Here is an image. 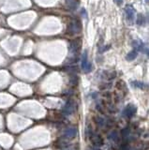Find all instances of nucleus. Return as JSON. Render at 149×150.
<instances>
[{
  "mask_svg": "<svg viewBox=\"0 0 149 150\" xmlns=\"http://www.w3.org/2000/svg\"><path fill=\"white\" fill-rule=\"evenodd\" d=\"M133 46L135 47V49L137 51H141V52H145L147 54V48L144 46V43L142 42L141 41H133Z\"/></svg>",
  "mask_w": 149,
  "mask_h": 150,
  "instance_id": "20e7f679",
  "label": "nucleus"
},
{
  "mask_svg": "<svg viewBox=\"0 0 149 150\" xmlns=\"http://www.w3.org/2000/svg\"><path fill=\"white\" fill-rule=\"evenodd\" d=\"M125 13H126V18H127L128 22L131 23V22L135 18V13H136V11H135L133 7H131V6H127V7H126L125 8Z\"/></svg>",
  "mask_w": 149,
  "mask_h": 150,
  "instance_id": "f03ea898",
  "label": "nucleus"
},
{
  "mask_svg": "<svg viewBox=\"0 0 149 150\" xmlns=\"http://www.w3.org/2000/svg\"><path fill=\"white\" fill-rule=\"evenodd\" d=\"M81 30H82V25L79 20H72L67 26V32L72 35L79 34Z\"/></svg>",
  "mask_w": 149,
  "mask_h": 150,
  "instance_id": "f257e3e1",
  "label": "nucleus"
},
{
  "mask_svg": "<svg viewBox=\"0 0 149 150\" xmlns=\"http://www.w3.org/2000/svg\"><path fill=\"white\" fill-rule=\"evenodd\" d=\"M114 1L115 2L116 5H118V6H121V4L123 3V0H114Z\"/></svg>",
  "mask_w": 149,
  "mask_h": 150,
  "instance_id": "1a4fd4ad",
  "label": "nucleus"
},
{
  "mask_svg": "<svg viewBox=\"0 0 149 150\" xmlns=\"http://www.w3.org/2000/svg\"><path fill=\"white\" fill-rule=\"evenodd\" d=\"M143 23H144V16L143 14H141V13H139L137 15V18H136V24L139 25H143Z\"/></svg>",
  "mask_w": 149,
  "mask_h": 150,
  "instance_id": "6e6552de",
  "label": "nucleus"
},
{
  "mask_svg": "<svg viewBox=\"0 0 149 150\" xmlns=\"http://www.w3.org/2000/svg\"><path fill=\"white\" fill-rule=\"evenodd\" d=\"M82 69L85 72H89L91 70V64L88 62V57H87V52H84L83 54L82 57Z\"/></svg>",
  "mask_w": 149,
  "mask_h": 150,
  "instance_id": "7ed1b4c3",
  "label": "nucleus"
},
{
  "mask_svg": "<svg viewBox=\"0 0 149 150\" xmlns=\"http://www.w3.org/2000/svg\"><path fill=\"white\" fill-rule=\"evenodd\" d=\"M136 57H137V51L136 50H133V51L129 53L126 58H127L128 61H132V60H134L135 58H136Z\"/></svg>",
  "mask_w": 149,
  "mask_h": 150,
  "instance_id": "0eeeda50",
  "label": "nucleus"
},
{
  "mask_svg": "<svg viewBox=\"0 0 149 150\" xmlns=\"http://www.w3.org/2000/svg\"><path fill=\"white\" fill-rule=\"evenodd\" d=\"M67 1V8H70V10H74V8L77 7V0H66Z\"/></svg>",
  "mask_w": 149,
  "mask_h": 150,
  "instance_id": "423d86ee",
  "label": "nucleus"
},
{
  "mask_svg": "<svg viewBox=\"0 0 149 150\" xmlns=\"http://www.w3.org/2000/svg\"><path fill=\"white\" fill-rule=\"evenodd\" d=\"M145 1H146V2H148V0H145Z\"/></svg>",
  "mask_w": 149,
  "mask_h": 150,
  "instance_id": "9d476101",
  "label": "nucleus"
},
{
  "mask_svg": "<svg viewBox=\"0 0 149 150\" xmlns=\"http://www.w3.org/2000/svg\"><path fill=\"white\" fill-rule=\"evenodd\" d=\"M81 47V41H72L70 42V52L71 53H76L80 50Z\"/></svg>",
  "mask_w": 149,
  "mask_h": 150,
  "instance_id": "39448f33",
  "label": "nucleus"
}]
</instances>
